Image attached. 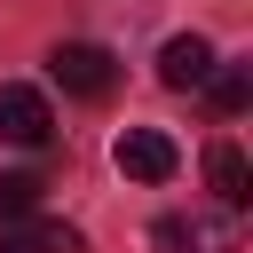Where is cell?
I'll list each match as a JSON object with an SVG mask.
<instances>
[{
  "instance_id": "3957f363",
  "label": "cell",
  "mask_w": 253,
  "mask_h": 253,
  "mask_svg": "<svg viewBox=\"0 0 253 253\" xmlns=\"http://www.w3.org/2000/svg\"><path fill=\"white\" fill-rule=\"evenodd\" d=\"M55 134V111H47V95L40 87H0V142H24V150H40Z\"/></svg>"
},
{
  "instance_id": "52a82bcc",
  "label": "cell",
  "mask_w": 253,
  "mask_h": 253,
  "mask_svg": "<svg viewBox=\"0 0 253 253\" xmlns=\"http://www.w3.org/2000/svg\"><path fill=\"white\" fill-rule=\"evenodd\" d=\"M40 190H47V182H40L32 166H16V174H0V221H24V213L40 206Z\"/></svg>"
},
{
  "instance_id": "8fae6325",
  "label": "cell",
  "mask_w": 253,
  "mask_h": 253,
  "mask_svg": "<svg viewBox=\"0 0 253 253\" xmlns=\"http://www.w3.org/2000/svg\"><path fill=\"white\" fill-rule=\"evenodd\" d=\"M0 253H47V245H40V229H24V221H0Z\"/></svg>"
},
{
  "instance_id": "6da1fadb",
  "label": "cell",
  "mask_w": 253,
  "mask_h": 253,
  "mask_svg": "<svg viewBox=\"0 0 253 253\" xmlns=\"http://www.w3.org/2000/svg\"><path fill=\"white\" fill-rule=\"evenodd\" d=\"M47 71H55V87L79 95V103H103V95L119 87V55L95 47V40H63V47L47 55Z\"/></svg>"
},
{
  "instance_id": "30bf717a",
  "label": "cell",
  "mask_w": 253,
  "mask_h": 253,
  "mask_svg": "<svg viewBox=\"0 0 253 253\" xmlns=\"http://www.w3.org/2000/svg\"><path fill=\"white\" fill-rule=\"evenodd\" d=\"M40 245H47V253H87V237L63 229V221H40Z\"/></svg>"
},
{
  "instance_id": "ba28073f",
  "label": "cell",
  "mask_w": 253,
  "mask_h": 253,
  "mask_svg": "<svg viewBox=\"0 0 253 253\" xmlns=\"http://www.w3.org/2000/svg\"><path fill=\"white\" fill-rule=\"evenodd\" d=\"M206 79H213V111H221V119H237V111L253 103V79H245L237 63H229V71H206Z\"/></svg>"
},
{
  "instance_id": "7a4b0ae2",
  "label": "cell",
  "mask_w": 253,
  "mask_h": 253,
  "mask_svg": "<svg viewBox=\"0 0 253 253\" xmlns=\"http://www.w3.org/2000/svg\"><path fill=\"white\" fill-rule=\"evenodd\" d=\"M111 158H119V174H126V182H166V174L182 166V150H174L158 126H126V134L111 142Z\"/></svg>"
},
{
  "instance_id": "277c9868",
  "label": "cell",
  "mask_w": 253,
  "mask_h": 253,
  "mask_svg": "<svg viewBox=\"0 0 253 253\" xmlns=\"http://www.w3.org/2000/svg\"><path fill=\"white\" fill-rule=\"evenodd\" d=\"M206 182H213V198H221L229 213H245V198H253V166H245L237 142H213V150H206Z\"/></svg>"
},
{
  "instance_id": "8992f818",
  "label": "cell",
  "mask_w": 253,
  "mask_h": 253,
  "mask_svg": "<svg viewBox=\"0 0 253 253\" xmlns=\"http://www.w3.org/2000/svg\"><path fill=\"white\" fill-rule=\"evenodd\" d=\"M237 245H245V221H237L229 206H221V213H198V221H190V253H237Z\"/></svg>"
},
{
  "instance_id": "9c48e42d",
  "label": "cell",
  "mask_w": 253,
  "mask_h": 253,
  "mask_svg": "<svg viewBox=\"0 0 253 253\" xmlns=\"http://www.w3.org/2000/svg\"><path fill=\"white\" fill-rule=\"evenodd\" d=\"M150 245H158V253H190V221H182V213H166V221L150 229Z\"/></svg>"
},
{
  "instance_id": "5b68a950",
  "label": "cell",
  "mask_w": 253,
  "mask_h": 253,
  "mask_svg": "<svg viewBox=\"0 0 253 253\" xmlns=\"http://www.w3.org/2000/svg\"><path fill=\"white\" fill-rule=\"evenodd\" d=\"M206 71H213V47H206L198 32H182V40L158 47V79H166V87H206Z\"/></svg>"
}]
</instances>
